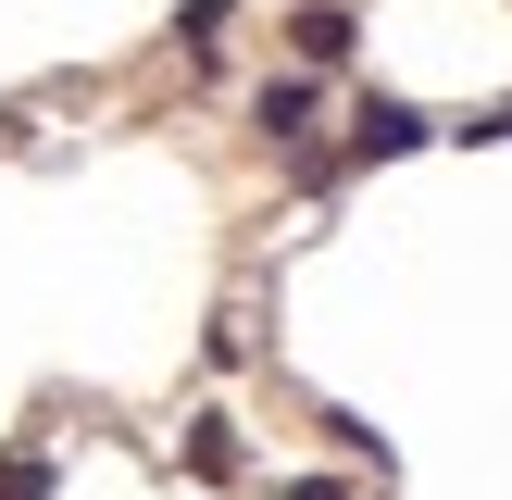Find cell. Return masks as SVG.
<instances>
[{"label": "cell", "mask_w": 512, "mask_h": 500, "mask_svg": "<svg viewBox=\"0 0 512 500\" xmlns=\"http://www.w3.org/2000/svg\"><path fill=\"white\" fill-rule=\"evenodd\" d=\"M438 138V125L413 113V100H363V113H350V163H400V150H425Z\"/></svg>", "instance_id": "1"}, {"label": "cell", "mask_w": 512, "mask_h": 500, "mask_svg": "<svg viewBox=\"0 0 512 500\" xmlns=\"http://www.w3.org/2000/svg\"><path fill=\"white\" fill-rule=\"evenodd\" d=\"M0 500H50V463H38V450H13V463H0Z\"/></svg>", "instance_id": "5"}, {"label": "cell", "mask_w": 512, "mask_h": 500, "mask_svg": "<svg viewBox=\"0 0 512 500\" xmlns=\"http://www.w3.org/2000/svg\"><path fill=\"white\" fill-rule=\"evenodd\" d=\"M350 38H363V25H350L338 0H300V13H288V50H300L313 75H325V63H350Z\"/></svg>", "instance_id": "2"}, {"label": "cell", "mask_w": 512, "mask_h": 500, "mask_svg": "<svg viewBox=\"0 0 512 500\" xmlns=\"http://www.w3.org/2000/svg\"><path fill=\"white\" fill-rule=\"evenodd\" d=\"M263 138H275V150L313 138V75H275V88H263Z\"/></svg>", "instance_id": "3"}, {"label": "cell", "mask_w": 512, "mask_h": 500, "mask_svg": "<svg viewBox=\"0 0 512 500\" xmlns=\"http://www.w3.org/2000/svg\"><path fill=\"white\" fill-rule=\"evenodd\" d=\"M188 463H200V475H238V425L200 413V425H188Z\"/></svg>", "instance_id": "4"}]
</instances>
